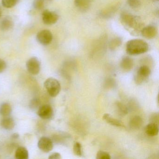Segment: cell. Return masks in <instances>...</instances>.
<instances>
[{
    "instance_id": "f1b7e54d",
    "label": "cell",
    "mask_w": 159,
    "mask_h": 159,
    "mask_svg": "<svg viewBox=\"0 0 159 159\" xmlns=\"http://www.w3.org/2000/svg\"><path fill=\"white\" fill-rule=\"evenodd\" d=\"M6 67L7 65L6 62L2 59H0V73L3 72L6 69Z\"/></svg>"
},
{
    "instance_id": "3957f363",
    "label": "cell",
    "mask_w": 159,
    "mask_h": 159,
    "mask_svg": "<svg viewBox=\"0 0 159 159\" xmlns=\"http://www.w3.org/2000/svg\"><path fill=\"white\" fill-rule=\"evenodd\" d=\"M44 86L48 94L52 97H55L61 91L60 83L56 79L48 78L44 83Z\"/></svg>"
},
{
    "instance_id": "603a6c76",
    "label": "cell",
    "mask_w": 159,
    "mask_h": 159,
    "mask_svg": "<svg viewBox=\"0 0 159 159\" xmlns=\"http://www.w3.org/2000/svg\"><path fill=\"white\" fill-rule=\"evenodd\" d=\"M73 152L75 155L81 157L83 154L82 147L80 142H76L73 146Z\"/></svg>"
},
{
    "instance_id": "4316f807",
    "label": "cell",
    "mask_w": 159,
    "mask_h": 159,
    "mask_svg": "<svg viewBox=\"0 0 159 159\" xmlns=\"http://www.w3.org/2000/svg\"><path fill=\"white\" fill-rule=\"evenodd\" d=\"M127 3L130 7L134 9L139 8L140 5V0H127Z\"/></svg>"
},
{
    "instance_id": "7c38bea8",
    "label": "cell",
    "mask_w": 159,
    "mask_h": 159,
    "mask_svg": "<svg viewBox=\"0 0 159 159\" xmlns=\"http://www.w3.org/2000/svg\"><path fill=\"white\" fill-rule=\"evenodd\" d=\"M145 131L147 135L150 136H155L159 133L158 125L154 123H150L147 125L145 128Z\"/></svg>"
},
{
    "instance_id": "8fae6325",
    "label": "cell",
    "mask_w": 159,
    "mask_h": 159,
    "mask_svg": "<svg viewBox=\"0 0 159 159\" xmlns=\"http://www.w3.org/2000/svg\"><path fill=\"white\" fill-rule=\"evenodd\" d=\"M134 61L129 57H123L120 62L121 68L125 71L131 70L134 67Z\"/></svg>"
},
{
    "instance_id": "1f68e13d",
    "label": "cell",
    "mask_w": 159,
    "mask_h": 159,
    "mask_svg": "<svg viewBox=\"0 0 159 159\" xmlns=\"http://www.w3.org/2000/svg\"><path fill=\"white\" fill-rule=\"evenodd\" d=\"M19 137V134H16V133H15V134H13L11 136L12 138L13 139H16L18 138Z\"/></svg>"
},
{
    "instance_id": "4fadbf2b",
    "label": "cell",
    "mask_w": 159,
    "mask_h": 159,
    "mask_svg": "<svg viewBox=\"0 0 159 159\" xmlns=\"http://www.w3.org/2000/svg\"><path fill=\"white\" fill-rule=\"evenodd\" d=\"M103 119L105 121L113 126H117V127L123 126V125L121 121L113 118L108 113L104 114V116H103Z\"/></svg>"
},
{
    "instance_id": "7a4b0ae2",
    "label": "cell",
    "mask_w": 159,
    "mask_h": 159,
    "mask_svg": "<svg viewBox=\"0 0 159 159\" xmlns=\"http://www.w3.org/2000/svg\"><path fill=\"white\" fill-rule=\"evenodd\" d=\"M149 45L142 39H134L128 41L126 43V52L130 55H138L147 52Z\"/></svg>"
},
{
    "instance_id": "9c48e42d",
    "label": "cell",
    "mask_w": 159,
    "mask_h": 159,
    "mask_svg": "<svg viewBox=\"0 0 159 159\" xmlns=\"http://www.w3.org/2000/svg\"><path fill=\"white\" fill-rule=\"evenodd\" d=\"M42 18L45 25H52L58 21V16L54 12L46 10L43 13Z\"/></svg>"
},
{
    "instance_id": "484cf974",
    "label": "cell",
    "mask_w": 159,
    "mask_h": 159,
    "mask_svg": "<svg viewBox=\"0 0 159 159\" xmlns=\"http://www.w3.org/2000/svg\"><path fill=\"white\" fill-rule=\"evenodd\" d=\"M44 0H35L33 2V6L34 9L40 10L44 7Z\"/></svg>"
},
{
    "instance_id": "e0dca14e",
    "label": "cell",
    "mask_w": 159,
    "mask_h": 159,
    "mask_svg": "<svg viewBox=\"0 0 159 159\" xmlns=\"http://www.w3.org/2000/svg\"><path fill=\"white\" fill-rule=\"evenodd\" d=\"M15 157L17 159H28L29 152L25 147H20L17 148L16 151Z\"/></svg>"
},
{
    "instance_id": "ac0fdd59",
    "label": "cell",
    "mask_w": 159,
    "mask_h": 159,
    "mask_svg": "<svg viewBox=\"0 0 159 159\" xmlns=\"http://www.w3.org/2000/svg\"><path fill=\"white\" fill-rule=\"evenodd\" d=\"M75 4L76 7L80 11H86L90 7V0H75Z\"/></svg>"
},
{
    "instance_id": "d6a6232c",
    "label": "cell",
    "mask_w": 159,
    "mask_h": 159,
    "mask_svg": "<svg viewBox=\"0 0 159 159\" xmlns=\"http://www.w3.org/2000/svg\"><path fill=\"white\" fill-rule=\"evenodd\" d=\"M1 15H2L1 11V10H0V17H1Z\"/></svg>"
},
{
    "instance_id": "9a60e30c",
    "label": "cell",
    "mask_w": 159,
    "mask_h": 159,
    "mask_svg": "<svg viewBox=\"0 0 159 159\" xmlns=\"http://www.w3.org/2000/svg\"><path fill=\"white\" fill-rule=\"evenodd\" d=\"M1 126L6 130H11L14 128L15 125L14 120L10 117H5L1 121Z\"/></svg>"
},
{
    "instance_id": "44dd1931",
    "label": "cell",
    "mask_w": 159,
    "mask_h": 159,
    "mask_svg": "<svg viewBox=\"0 0 159 159\" xmlns=\"http://www.w3.org/2000/svg\"><path fill=\"white\" fill-rule=\"evenodd\" d=\"M116 106L117 107V110L118 112L122 115H125L128 113V110L127 107L123 104L121 102L118 101L116 103Z\"/></svg>"
},
{
    "instance_id": "277c9868",
    "label": "cell",
    "mask_w": 159,
    "mask_h": 159,
    "mask_svg": "<svg viewBox=\"0 0 159 159\" xmlns=\"http://www.w3.org/2000/svg\"><path fill=\"white\" fill-rule=\"evenodd\" d=\"M151 70L148 66H143L138 70L137 72L134 77L136 84H140L146 80L151 74Z\"/></svg>"
},
{
    "instance_id": "8992f818",
    "label": "cell",
    "mask_w": 159,
    "mask_h": 159,
    "mask_svg": "<svg viewBox=\"0 0 159 159\" xmlns=\"http://www.w3.org/2000/svg\"><path fill=\"white\" fill-rule=\"evenodd\" d=\"M52 32L48 30H42L37 34V40L43 45H46L50 44L52 42Z\"/></svg>"
},
{
    "instance_id": "ffe728a7",
    "label": "cell",
    "mask_w": 159,
    "mask_h": 159,
    "mask_svg": "<svg viewBox=\"0 0 159 159\" xmlns=\"http://www.w3.org/2000/svg\"><path fill=\"white\" fill-rule=\"evenodd\" d=\"M122 43V40L120 38H116L111 41L109 43V48L112 51L116 50L120 47Z\"/></svg>"
},
{
    "instance_id": "4dcf8cb0",
    "label": "cell",
    "mask_w": 159,
    "mask_h": 159,
    "mask_svg": "<svg viewBox=\"0 0 159 159\" xmlns=\"http://www.w3.org/2000/svg\"><path fill=\"white\" fill-rule=\"evenodd\" d=\"M151 120L152 123H156L158 125V124L157 123L159 121V115H158V113H154V115L152 116Z\"/></svg>"
},
{
    "instance_id": "f546056e",
    "label": "cell",
    "mask_w": 159,
    "mask_h": 159,
    "mask_svg": "<svg viewBox=\"0 0 159 159\" xmlns=\"http://www.w3.org/2000/svg\"><path fill=\"white\" fill-rule=\"evenodd\" d=\"M62 158L61 154L58 152H55L50 155L49 157L50 159H60Z\"/></svg>"
},
{
    "instance_id": "5b68a950",
    "label": "cell",
    "mask_w": 159,
    "mask_h": 159,
    "mask_svg": "<svg viewBox=\"0 0 159 159\" xmlns=\"http://www.w3.org/2000/svg\"><path fill=\"white\" fill-rule=\"evenodd\" d=\"M40 62L37 57H31L27 62V69L29 72L32 75L39 74L40 70Z\"/></svg>"
},
{
    "instance_id": "30bf717a",
    "label": "cell",
    "mask_w": 159,
    "mask_h": 159,
    "mask_svg": "<svg viewBox=\"0 0 159 159\" xmlns=\"http://www.w3.org/2000/svg\"><path fill=\"white\" fill-rule=\"evenodd\" d=\"M141 35L148 39H154L157 34V30L153 25H149L143 27L141 31Z\"/></svg>"
},
{
    "instance_id": "5bb4252c",
    "label": "cell",
    "mask_w": 159,
    "mask_h": 159,
    "mask_svg": "<svg viewBox=\"0 0 159 159\" xmlns=\"http://www.w3.org/2000/svg\"><path fill=\"white\" fill-rule=\"evenodd\" d=\"M13 21L11 18L10 17H6L0 22V28L3 31L9 30L13 27Z\"/></svg>"
},
{
    "instance_id": "52a82bcc",
    "label": "cell",
    "mask_w": 159,
    "mask_h": 159,
    "mask_svg": "<svg viewBox=\"0 0 159 159\" xmlns=\"http://www.w3.org/2000/svg\"><path fill=\"white\" fill-rule=\"evenodd\" d=\"M38 114L41 119L49 120L53 116V109L50 105H44L39 107L38 110Z\"/></svg>"
},
{
    "instance_id": "d4e9b609",
    "label": "cell",
    "mask_w": 159,
    "mask_h": 159,
    "mask_svg": "<svg viewBox=\"0 0 159 159\" xmlns=\"http://www.w3.org/2000/svg\"><path fill=\"white\" fill-rule=\"evenodd\" d=\"M110 155L108 152L103 151H99L97 153V159H110Z\"/></svg>"
},
{
    "instance_id": "2e32d148",
    "label": "cell",
    "mask_w": 159,
    "mask_h": 159,
    "mask_svg": "<svg viewBox=\"0 0 159 159\" xmlns=\"http://www.w3.org/2000/svg\"><path fill=\"white\" fill-rule=\"evenodd\" d=\"M143 121L142 118L139 116L133 117L129 122V126L131 128L135 130L139 129L143 125Z\"/></svg>"
},
{
    "instance_id": "7402d4cb",
    "label": "cell",
    "mask_w": 159,
    "mask_h": 159,
    "mask_svg": "<svg viewBox=\"0 0 159 159\" xmlns=\"http://www.w3.org/2000/svg\"><path fill=\"white\" fill-rule=\"evenodd\" d=\"M19 0H2V4L3 7L7 8L14 7L19 2Z\"/></svg>"
},
{
    "instance_id": "83f0119b",
    "label": "cell",
    "mask_w": 159,
    "mask_h": 159,
    "mask_svg": "<svg viewBox=\"0 0 159 159\" xmlns=\"http://www.w3.org/2000/svg\"><path fill=\"white\" fill-rule=\"evenodd\" d=\"M115 8H111L108 10L107 11H105L102 12V16L103 17L107 18L108 17H110L114 13V12L115 11Z\"/></svg>"
},
{
    "instance_id": "836d02e7",
    "label": "cell",
    "mask_w": 159,
    "mask_h": 159,
    "mask_svg": "<svg viewBox=\"0 0 159 159\" xmlns=\"http://www.w3.org/2000/svg\"><path fill=\"white\" fill-rule=\"evenodd\" d=\"M154 1H159V0H154Z\"/></svg>"
},
{
    "instance_id": "6da1fadb",
    "label": "cell",
    "mask_w": 159,
    "mask_h": 159,
    "mask_svg": "<svg viewBox=\"0 0 159 159\" xmlns=\"http://www.w3.org/2000/svg\"><path fill=\"white\" fill-rule=\"evenodd\" d=\"M120 21L125 28L134 36H138L140 34L144 27V24L139 16L133 15L126 12L121 14Z\"/></svg>"
},
{
    "instance_id": "ba28073f",
    "label": "cell",
    "mask_w": 159,
    "mask_h": 159,
    "mask_svg": "<svg viewBox=\"0 0 159 159\" xmlns=\"http://www.w3.org/2000/svg\"><path fill=\"white\" fill-rule=\"evenodd\" d=\"M39 148L44 152H49L53 148V144L51 139L46 137H42L38 142Z\"/></svg>"
},
{
    "instance_id": "cb8c5ba5",
    "label": "cell",
    "mask_w": 159,
    "mask_h": 159,
    "mask_svg": "<svg viewBox=\"0 0 159 159\" xmlns=\"http://www.w3.org/2000/svg\"><path fill=\"white\" fill-rule=\"evenodd\" d=\"M41 102L38 98H34L31 99L29 107L32 110H35L39 108L40 106Z\"/></svg>"
},
{
    "instance_id": "d6986e66",
    "label": "cell",
    "mask_w": 159,
    "mask_h": 159,
    "mask_svg": "<svg viewBox=\"0 0 159 159\" xmlns=\"http://www.w3.org/2000/svg\"><path fill=\"white\" fill-rule=\"evenodd\" d=\"M12 112V107L10 104L4 103L0 106V114L4 117H8Z\"/></svg>"
}]
</instances>
